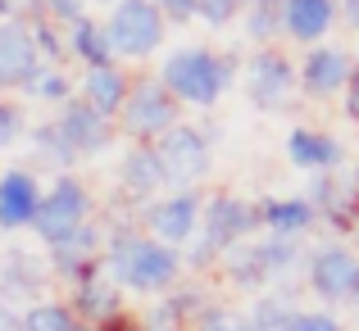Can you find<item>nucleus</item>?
I'll list each match as a JSON object with an SVG mask.
<instances>
[{
    "label": "nucleus",
    "mask_w": 359,
    "mask_h": 331,
    "mask_svg": "<svg viewBox=\"0 0 359 331\" xmlns=\"http://www.w3.org/2000/svg\"><path fill=\"white\" fill-rule=\"evenodd\" d=\"M150 5L159 9L164 23H191L196 18V0H150Z\"/></svg>",
    "instance_id": "f704fd0d"
},
{
    "label": "nucleus",
    "mask_w": 359,
    "mask_h": 331,
    "mask_svg": "<svg viewBox=\"0 0 359 331\" xmlns=\"http://www.w3.org/2000/svg\"><path fill=\"white\" fill-rule=\"evenodd\" d=\"M355 272H359V254H351L346 245H323L309 259V290L318 300H346Z\"/></svg>",
    "instance_id": "4468645a"
},
{
    "label": "nucleus",
    "mask_w": 359,
    "mask_h": 331,
    "mask_svg": "<svg viewBox=\"0 0 359 331\" xmlns=\"http://www.w3.org/2000/svg\"><path fill=\"white\" fill-rule=\"evenodd\" d=\"M36 204H41V186H36V177H32V173L14 168V173L0 177V227H5V232L32 227Z\"/></svg>",
    "instance_id": "f3484780"
},
{
    "label": "nucleus",
    "mask_w": 359,
    "mask_h": 331,
    "mask_svg": "<svg viewBox=\"0 0 359 331\" xmlns=\"http://www.w3.org/2000/svg\"><path fill=\"white\" fill-rule=\"evenodd\" d=\"M351 232H355V245H359V218H355V227H351ZM359 254V250H355Z\"/></svg>",
    "instance_id": "c03bdc74"
},
{
    "label": "nucleus",
    "mask_w": 359,
    "mask_h": 331,
    "mask_svg": "<svg viewBox=\"0 0 359 331\" xmlns=\"http://www.w3.org/2000/svg\"><path fill=\"white\" fill-rule=\"evenodd\" d=\"M46 69L27 23L0 18V91H27V82Z\"/></svg>",
    "instance_id": "9d476101"
},
{
    "label": "nucleus",
    "mask_w": 359,
    "mask_h": 331,
    "mask_svg": "<svg viewBox=\"0 0 359 331\" xmlns=\"http://www.w3.org/2000/svg\"><path fill=\"white\" fill-rule=\"evenodd\" d=\"M291 87H296V69L287 64L282 50H269V45H264V50H255L250 59H245V96H250L255 109H264V113L282 109L287 96H291Z\"/></svg>",
    "instance_id": "1a4fd4ad"
},
{
    "label": "nucleus",
    "mask_w": 359,
    "mask_h": 331,
    "mask_svg": "<svg viewBox=\"0 0 359 331\" xmlns=\"http://www.w3.org/2000/svg\"><path fill=\"white\" fill-rule=\"evenodd\" d=\"M69 50L78 55L87 69H100V64H114V50H109V36L96 18H78L69 27Z\"/></svg>",
    "instance_id": "b1692460"
},
{
    "label": "nucleus",
    "mask_w": 359,
    "mask_h": 331,
    "mask_svg": "<svg viewBox=\"0 0 359 331\" xmlns=\"http://www.w3.org/2000/svg\"><path fill=\"white\" fill-rule=\"evenodd\" d=\"M73 314L64 304H32L23 318H18V331H69Z\"/></svg>",
    "instance_id": "cd10ccee"
},
{
    "label": "nucleus",
    "mask_w": 359,
    "mask_h": 331,
    "mask_svg": "<svg viewBox=\"0 0 359 331\" xmlns=\"http://www.w3.org/2000/svg\"><path fill=\"white\" fill-rule=\"evenodd\" d=\"M291 318H296V309H291L287 295H264L259 304L250 309V318H245V327L250 331H287Z\"/></svg>",
    "instance_id": "a878e982"
},
{
    "label": "nucleus",
    "mask_w": 359,
    "mask_h": 331,
    "mask_svg": "<svg viewBox=\"0 0 359 331\" xmlns=\"http://www.w3.org/2000/svg\"><path fill=\"white\" fill-rule=\"evenodd\" d=\"M87 213H91L87 186H82L78 177H60V182L41 195L32 227H36V236H41L46 245H55V241H64L69 232H78V227L87 223Z\"/></svg>",
    "instance_id": "0eeeda50"
},
{
    "label": "nucleus",
    "mask_w": 359,
    "mask_h": 331,
    "mask_svg": "<svg viewBox=\"0 0 359 331\" xmlns=\"http://www.w3.org/2000/svg\"><path fill=\"white\" fill-rule=\"evenodd\" d=\"M355 182H359V177H355Z\"/></svg>",
    "instance_id": "de8ad7c7"
},
{
    "label": "nucleus",
    "mask_w": 359,
    "mask_h": 331,
    "mask_svg": "<svg viewBox=\"0 0 359 331\" xmlns=\"http://www.w3.org/2000/svg\"><path fill=\"white\" fill-rule=\"evenodd\" d=\"M18 136H23V113H18V105L0 100V150H5V146H14Z\"/></svg>",
    "instance_id": "473e14b6"
},
{
    "label": "nucleus",
    "mask_w": 359,
    "mask_h": 331,
    "mask_svg": "<svg viewBox=\"0 0 359 331\" xmlns=\"http://www.w3.org/2000/svg\"><path fill=\"white\" fill-rule=\"evenodd\" d=\"M69 331H91V327H78V323H73V327H69Z\"/></svg>",
    "instance_id": "a18cd8bd"
},
{
    "label": "nucleus",
    "mask_w": 359,
    "mask_h": 331,
    "mask_svg": "<svg viewBox=\"0 0 359 331\" xmlns=\"http://www.w3.org/2000/svg\"><path fill=\"white\" fill-rule=\"evenodd\" d=\"M300 263V245L291 236H273L264 245H245V250H228V272L241 290H259L269 281H278L282 272H291Z\"/></svg>",
    "instance_id": "423d86ee"
},
{
    "label": "nucleus",
    "mask_w": 359,
    "mask_h": 331,
    "mask_svg": "<svg viewBox=\"0 0 359 331\" xmlns=\"http://www.w3.org/2000/svg\"><path fill=\"white\" fill-rule=\"evenodd\" d=\"M100 263V232L91 223H82L78 232H69L64 241H55V268L64 272V277L82 281L87 272H96Z\"/></svg>",
    "instance_id": "6ab92c4d"
},
{
    "label": "nucleus",
    "mask_w": 359,
    "mask_h": 331,
    "mask_svg": "<svg viewBox=\"0 0 359 331\" xmlns=\"http://www.w3.org/2000/svg\"><path fill=\"white\" fill-rule=\"evenodd\" d=\"M73 304H78V314L87 318V323H109V318H118V286L109 277H100V272H87V277L78 281V295H73Z\"/></svg>",
    "instance_id": "412c9836"
},
{
    "label": "nucleus",
    "mask_w": 359,
    "mask_h": 331,
    "mask_svg": "<svg viewBox=\"0 0 359 331\" xmlns=\"http://www.w3.org/2000/svg\"><path fill=\"white\" fill-rule=\"evenodd\" d=\"M337 14L351 23V32H359V0H337Z\"/></svg>",
    "instance_id": "58836bf2"
},
{
    "label": "nucleus",
    "mask_w": 359,
    "mask_h": 331,
    "mask_svg": "<svg viewBox=\"0 0 359 331\" xmlns=\"http://www.w3.org/2000/svg\"><path fill=\"white\" fill-rule=\"evenodd\" d=\"M241 14H245V36L250 41L269 45L273 36H282V0H250Z\"/></svg>",
    "instance_id": "393cba45"
},
{
    "label": "nucleus",
    "mask_w": 359,
    "mask_h": 331,
    "mask_svg": "<svg viewBox=\"0 0 359 331\" xmlns=\"http://www.w3.org/2000/svg\"><path fill=\"white\" fill-rule=\"evenodd\" d=\"M32 146H36V155H41V159H50V164H73V155H69V150H64V141H60V132H55V127H36L32 132Z\"/></svg>",
    "instance_id": "7c9ffc66"
},
{
    "label": "nucleus",
    "mask_w": 359,
    "mask_h": 331,
    "mask_svg": "<svg viewBox=\"0 0 359 331\" xmlns=\"http://www.w3.org/2000/svg\"><path fill=\"white\" fill-rule=\"evenodd\" d=\"M201 223V195L196 191H173L168 200H155L146 209V227L155 232L159 245H182Z\"/></svg>",
    "instance_id": "f8f14e48"
},
{
    "label": "nucleus",
    "mask_w": 359,
    "mask_h": 331,
    "mask_svg": "<svg viewBox=\"0 0 359 331\" xmlns=\"http://www.w3.org/2000/svg\"><path fill=\"white\" fill-rule=\"evenodd\" d=\"M201 331H250V327H245V318H232V314H223V309H210V314L201 318Z\"/></svg>",
    "instance_id": "e433bc0d"
},
{
    "label": "nucleus",
    "mask_w": 359,
    "mask_h": 331,
    "mask_svg": "<svg viewBox=\"0 0 359 331\" xmlns=\"http://www.w3.org/2000/svg\"><path fill=\"white\" fill-rule=\"evenodd\" d=\"M250 5V0H196V18L210 27H223L232 23V18H241V9Z\"/></svg>",
    "instance_id": "c756f323"
},
{
    "label": "nucleus",
    "mask_w": 359,
    "mask_h": 331,
    "mask_svg": "<svg viewBox=\"0 0 359 331\" xmlns=\"http://www.w3.org/2000/svg\"><path fill=\"white\" fill-rule=\"evenodd\" d=\"M41 9L55 27H73L78 18H87V5H82V0H41Z\"/></svg>",
    "instance_id": "2f4dec72"
},
{
    "label": "nucleus",
    "mask_w": 359,
    "mask_h": 331,
    "mask_svg": "<svg viewBox=\"0 0 359 331\" xmlns=\"http://www.w3.org/2000/svg\"><path fill=\"white\" fill-rule=\"evenodd\" d=\"M346 78H351V55L337 50V45H323V41L309 45L305 64L296 69V82L309 91V96H318V100L346 91Z\"/></svg>",
    "instance_id": "ddd939ff"
},
{
    "label": "nucleus",
    "mask_w": 359,
    "mask_h": 331,
    "mask_svg": "<svg viewBox=\"0 0 359 331\" xmlns=\"http://www.w3.org/2000/svg\"><path fill=\"white\" fill-rule=\"evenodd\" d=\"M150 331H168V327H150Z\"/></svg>",
    "instance_id": "49530a36"
},
{
    "label": "nucleus",
    "mask_w": 359,
    "mask_h": 331,
    "mask_svg": "<svg viewBox=\"0 0 359 331\" xmlns=\"http://www.w3.org/2000/svg\"><path fill=\"white\" fill-rule=\"evenodd\" d=\"M337 23V0H282V32L291 41L318 45Z\"/></svg>",
    "instance_id": "dca6fc26"
},
{
    "label": "nucleus",
    "mask_w": 359,
    "mask_h": 331,
    "mask_svg": "<svg viewBox=\"0 0 359 331\" xmlns=\"http://www.w3.org/2000/svg\"><path fill=\"white\" fill-rule=\"evenodd\" d=\"M159 186H164V168H159V159H155V146L128 150V159H123V191H128L132 200H150Z\"/></svg>",
    "instance_id": "4be33fe9"
},
{
    "label": "nucleus",
    "mask_w": 359,
    "mask_h": 331,
    "mask_svg": "<svg viewBox=\"0 0 359 331\" xmlns=\"http://www.w3.org/2000/svg\"><path fill=\"white\" fill-rule=\"evenodd\" d=\"M346 300H355V309H359V272H355V281H351V295Z\"/></svg>",
    "instance_id": "79ce46f5"
},
{
    "label": "nucleus",
    "mask_w": 359,
    "mask_h": 331,
    "mask_svg": "<svg viewBox=\"0 0 359 331\" xmlns=\"http://www.w3.org/2000/svg\"><path fill=\"white\" fill-rule=\"evenodd\" d=\"M105 263H109V281L128 290H164L173 286L177 268H182L173 245H159L150 236H132V232H118L109 241Z\"/></svg>",
    "instance_id": "f03ea898"
},
{
    "label": "nucleus",
    "mask_w": 359,
    "mask_h": 331,
    "mask_svg": "<svg viewBox=\"0 0 359 331\" xmlns=\"http://www.w3.org/2000/svg\"><path fill=\"white\" fill-rule=\"evenodd\" d=\"M27 96H36V100H69V78H64V69H50L46 64L41 73H36L32 82H27Z\"/></svg>",
    "instance_id": "c85d7f7f"
},
{
    "label": "nucleus",
    "mask_w": 359,
    "mask_h": 331,
    "mask_svg": "<svg viewBox=\"0 0 359 331\" xmlns=\"http://www.w3.org/2000/svg\"><path fill=\"white\" fill-rule=\"evenodd\" d=\"M82 5H114V0H82Z\"/></svg>",
    "instance_id": "37998d69"
},
{
    "label": "nucleus",
    "mask_w": 359,
    "mask_h": 331,
    "mask_svg": "<svg viewBox=\"0 0 359 331\" xmlns=\"http://www.w3.org/2000/svg\"><path fill=\"white\" fill-rule=\"evenodd\" d=\"M232 78H237V64L219 50H205V45H182L159 69V82H164L168 96L182 100V105H201V109H210L232 87Z\"/></svg>",
    "instance_id": "f257e3e1"
},
{
    "label": "nucleus",
    "mask_w": 359,
    "mask_h": 331,
    "mask_svg": "<svg viewBox=\"0 0 359 331\" xmlns=\"http://www.w3.org/2000/svg\"><path fill=\"white\" fill-rule=\"evenodd\" d=\"M191 309H201V295H196V290H182V295H177V300H168V304H164V309H159V314H155V323L164 327L168 318H173V323H182V318L191 314Z\"/></svg>",
    "instance_id": "72a5a7b5"
},
{
    "label": "nucleus",
    "mask_w": 359,
    "mask_h": 331,
    "mask_svg": "<svg viewBox=\"0 0 359 331\" xmlns=\"http://www.w3.org/2000/svg\"><path fill=\"white\" fill-rule=\"evenodd\" d=\"M287 331H341V323L332 314H296Z\"/></svg>",
    "instance_id": "c9c22d12"
},
{
    "label": "nucleus",
    "mask_w": 359,
    "mask_h": 331,
    "mask_svg": "<svg viewBox=\"0 0 359 331\" xmlns=\"http://www.w3.org/2000/svg\"><path fill=\"white\" fill-rule=\"evenodd\" d=\"M0 331H18V318H9L5 309H0Z\"/></svg>",
    "instance_id": "a19ab883"
},
{
    "label": "nucleus",
    "mask_w": 359,
    "mask_h": 331,
    "mask_svg": "<svg viewBox=\"0 0 359 331\" xmlns=\"http://www.w3.org/2000/svg\"><path fill=\"white\" fill-rule=\"evenodd\" d=\"M255 218L269 227L273 236H300L305 227H314V204L309 200H264L259 209H255Z\"/></svg>",
    "instance_id": "5701e85b"
},
{
    "label": "nucleus",
    "mask_w": 359,
    "mask_h": 331,
    "mask_svg": "<svg viewBox=\"0 0 359 331\" xmlns=\"http://www.w3.org/2000/svg\"><path fill=\"white\" fill-rule=\"evenodd\" d=\"M128 87L132 82L123 78V69H114V64L87 69V78H82V105H91L96 113L114 118V113L123 109V100H128Z\"/></svg>",
    "instance_id": "aec40b11"
},
{
    "label": "nucleus",
    "mask_w": 359,
    "mask_h": 331,
    "mask_svg": "<svg viewBox=\"0 0 359 331\" xmlns=\"http://www.w3.org/2000/svg\"><path fill=\"white\" fill-rule=\"evenodd\" d=\"M118 113H123V127H128L132 136L150 141V136H164V132L173 127L177 100L164 91L159 78H141L137 87H128V100H123Z\"/></svg>",
    "instance_id": "6e6552de"
},
{
    "label": "nucleus",
    "mask_w": 359,
    "mask_h": 331,
    "mask_svg": "<svg viewBox=\"0 0 359 331\" xmlns=\"http://www.w3.org/2000/svg\"><path fill=\"white\" fill-rule=\"evenodd\" d=\"M100 331H137L128 323V318H109V323H100Z\"/></svg>",
    "instance_id": "ea45409f"
},
{
    "label": "nucleus",
    "mask_w": 359,
    "mask_h": 331,
    "mask_svg": "<svg viewBox=\"0 0 359 331\" xmlns=\"http://www.w3.org/2000/svg\"><path fill=\"white\" fill-rule=\"evenodd\" d=\"M346 113L359 118V59L351 64V78H346Z\"/></svg>",
    "instance_id": "4c0bfd02"
},
{
    "label": "nucleus",
    "mask_w": 359,
    "mask_h": 331,
    "mask_svg": "<svg viewBox=\"0 0 359 331\" xmlns=\"http://www.w3.org/2000/svg\"><path fill=\"white\" fill-rule=\"evenodd\" d=\"M287 155H291V164L305 168V173H332V168L346 159V150H341V141L327 136V132L296 127L287 136Z\"/></svg>",
    "instance_id": "a211bd4d"
},
{
    "label": "nucleus",
    "mask_w": 359,
    "mask_h": 331,
    "mask_svg": "<svg viewBox=\"0 0 359 331\" xmlns=\"http://www.w3.org/2000/svg\"><path fill=\"white\" fill-rule=\"evenodd\" d=\"M259 223L255 218V209L245 200H237V195H214L210 204H201V241H196V254L191 263H210L219 259V254L237 250V245L250 236V227Z\"/></svg>",
    "instance_id": "20e7f679"
},
{
    "label": "nucleus",
    "mask_w": 359,
    "mask_h": 331,
    "mask_svg": "<svg viewBox=\"0 0 359 331\" xmlns=\"http://www.w3.org/2000/svg\"><path fill=\"white\" fill-rule=\"evenodd\" d=\"M309 204H314L318 218H327L332 227H355V218H359V182L318 173L314 186H309Z\"/></svg>",
    "instance_id": "2eb2a0df"
},
{
    "label": "nucleus",
    "mask_w": 359,
    "mask_h": 331,
    "mask_svg": "<svg viewBox=\"0 0 359 331\" xmlns=\"http://www.w3.org/2000/svg\"><path fill=\"white\" fill-rule=\"evenodd\" d=\"M155 159L164 168V186H177V191H191L205 173H210V141L196 127H168L155 146Z\"/></svg>",
    "instance_id": "39448f33"
},
{
    "label": "nucleus",
    "mask_w": 359,
    "mask_h": 331,
    "mask_svg": "<svg viewBox=\"0 0 359 331\" xmlns=\"http://www.w3.org/2000/svg\"><path fill=\"white\" fill-rule=\"evenodd\" d=\"M50 127L60 132L64 150H69L73 159H82V155H100V150L114 141V127H109V118H105V113H96L91 105H82V100H64L60 118H55Z\"/></svg>",
    "instance_id": "9b49d317"
},
{
    "label": "nucleus",
    "mask_w": 359,
    "mask_h": 331,
    "mask_svg": "<svg viewBox=\"0 0 359 331\" xmlns=\"http://www.w3.org/2000/svg\"><path fill=\"white\" fill-rule=\"evenodd\" d=\"M100 27H105V36H109V50L123 55V59H146L168 36V23L159 18V9L150 5V0H114V5H109V18Z\"/></svg>",
    "instance_id": "7ed1b4c3"
},
{
    "label": "nucleus",
    "mask_w": 359,
    "mask_h": 331,
    "mask_svg": "<svg viewBox=\"0 0 359 331\" xmlns=\"http://www.w3.org/2000/svg\"><path fill=\"white\" fill-rule=\"evenodd\" d=\"M36 290H41V272H36L23 254H9V263H5V300L36 295Z\"/></svg>",
    "instance_id": "bb28decb"
}]
</instances>
